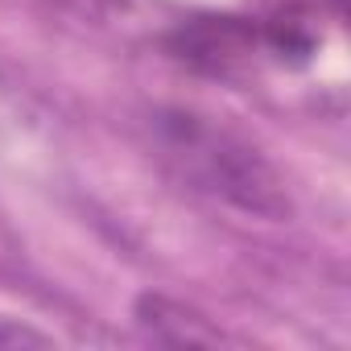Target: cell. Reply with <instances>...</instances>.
I'll use <instances>...</instances> for the list:
<instances>
[{
    "instance_id": "6da1fadb",
    "label": "cell",
    "mask_w": 351,
    "mask_h": 351,
    "mask_svg": "<svg viewBox=\"0 0 351 351\" xmlns=\"http://www.w3.org/2000/svg\"><path fill=\"white\" fill-rule=\"evenodd\" d=\"M157 161L191 191L256 219H289L293 199L277 165L236 128L191 108H153L145 116Z\"/></svg>"
},
{
    "instance_id": "7a4b0ae2",
    "label": "cell",
    "mask_w": 351,
    "mask_h": 351,
    "mask_svg": "<svg viewBox=\"0 0 351 351\" xmlns=\"http://www.w3.org/2000/svg\"><path fill=\"white\" fill-rule=\"evenodd\" d=\"M165 54L207 79H244L265 62L261 21L236 17V13H199L191 21H178L161 38Z\"/></svg>"
},
{
    "instance_id": "3957f363",
    "label": "cell",
    "mask_w": 351,
    "mask_h": 351,
    "mask_svg": "<svg viewBox=\"0 0 351 351\" xmlns=\"http://www.w3.org/2000/svg\"><path fill=\"white\" fill-rule=\"evenodd\" d=\"M132 318L145 339L165 343V347H215L223 335L186 302H173L165 293H141L132 306Z\"/></svg>"
},
{
    "instance_id": "277c9868",
    "label": "cell",
    "mask_w": 351,
    "mask_h": 351,
    "mask_svg": "<svg viewBox=\"0 0 351 351\" xmlns=\"http://www.w3.org/2000/svg\"><path fill=\"white\" fill-rule=\"evenodd\" d=\"M46 9L54 13H66V17H79V21H108L116 13H124L132 0H42Z\"/></svg>"
},
{
    "instance_id": "5b68a950",
    "label": "cell",
    "mask_w": 351,
    "mask_h": 351,
    "mask_svg": "<svg viewBox=\"0 0 351 351\" xmlns=\"http://www.w3.org/2000/svg\"><path fill=\"white\" fill-rule=\"evenodd\" d=\"M0 347H54V339L21 318H9L0 314Z\"/></svg>"
}]
</instances>
